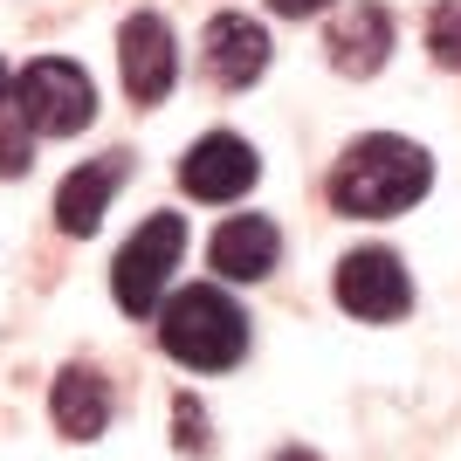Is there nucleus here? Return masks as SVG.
Here are the masks:
<instances>
[{"label":"nucleus","mask_w":461,"mask_h":461,"mask_svg":"<svg viewBox=\"0 0 461 461\" xmlns=\"http://www.w3.org/2000/svg\"><path fill=\"white\" fill-rule=\"evenodd\" d=\"M158 345L193 372H228V366H241V351H249V310L234 303L221 283H193V289H179V296H166V310H158Z\"/></svg>","instance_id":"nucleus-2"},{"label":"nucleus","mask_w":461,"mask_h":461,"mask_svg":"<svg viewBox=\"0 0 461 461\" xmlns=\"http://www.w3.org/2000/svg\"><path fill=\"white\" fill-rule=\"evenodd\" d=\"M179 255H186V221H179V213H152V221H145V228L117 249V262H111L117 303L131 310V317L166 310V283H173Z\"/></svg>","instance_id":"nucleus-4"},{"label":"nucleus","mask_w":461,"mask_h":461,"mask_svg":"<svg viewBox=\"0 0 461 461\" xmlns=\"http://www.w3.org/2000/svg\"><path fill=\"white\" fill-rule=\"evenodd\" d=\"M330 289H338V303H345L351 317H366V324H393V317L413 310V276H406V262L393 249H351L345 262H338V276H330Z\"/></svg>","instance_id":"nucleus-5"},{"label":"nucleus","mask_w":461,"mask_h":461,"mask_svg":"<svg viewBox=\"0 0 461 461\" xmlns=\"http://www.w3.org/2000/svg\"><path fill=\"white\" fill-rule=\"evenodd\" d=\"M330 69H345V77H379L385 56H393V14H385L379 0H358L345 14L330 21Z\"/></svg>","instance_id":"nucleus-10"},{"label":"nucleus","mask_w":461,"mask_h":461,"mask_svg":"<svg viewBox=\"0 0 461 461\" xmlns=\"http://www.w3.org/2000/svg\"><path fill=\"white\" fill-rule=\"evenodd\" d=\"M0 104H14V69L0 62Z\"/></svg>","instance_id":"nucleus-17"},{"label":"nucleus","mask_w":461,"mask_h":461,"mask_svg":"<svg viewBox=\"0 0 461 461\" xmlns=\"http://www.w3.org/2000/svg\"><path fill=\"white\" fill-rule=\"evenodd\" d=\"M49 413H56V434L69 441H96L111 427V379L96 366H62L49 385Z\"/></svg>","instance_id":"nucleus-12"},{"label":"nucleus","mask_w":461,"mask_h":461,"mask_svg":"<svg viewBox=\"0 0 461 461\" xmlns=\"http://www.w3.org/2000/svg\"><path fill=\"white\" fill-rule=\"evenodd\" d=\"M269 7H276V14H289V21H303V14H324L330 0H269Z\"/></svg>","instance_id":"nucleus-16"},{"label":"nucleus","mask_w":461,"mask_h":461,"mask_svg":"<svg viewBox=\"0 0 461 461\" xmlns=\"http://www.w3.org/2000/svg\"><path fill=\"white\" fill-rule=\"evenodd\" d=\"M14 117L35 138H77L96 117V83L83 77V62L69 56H41L14 77Z\"/></svg>","instance_id":"nucleus-3"},{"label":"nucleus","mask_w":461,"mask_h":461,"mask_svg":"<svg viewBox=\"0 0 461 461\" xmlns=\"http://www.w3.org/2000/svg\"><path fill=\"white\" fill-rule=\"evenodd\" d=\"M255 145L249 138H234V131H207V138H193V152L179 158V186L193 193V200H241V193L255 186Z\"/></svg>","instance_id":"nucleus-7"},{"label":"nucleus","mask_w":461,"mask_h":461,"mask_svg":"<svg viewBox=\"0 0 461 461\" xmlns=\"http://www.w3.org/2000/svg\"><path fill=\"white\" fill-rule=\"evenodd\" d=\"M207 262H213L221 283H262V276L283 262V228H276L269 213H234V221L213 228Z\"/></svg>","instance_id":"nucleus-8"},{"label":"nucleus","mask_w":461,"mask_h":461,"mask_svg":"<svg viewBox=\"0 0 461 461\" xmlns=\"http://www.w3.org/2000/svg\"><path fill=\"white\" fill-rule=\"evenodd\" d=\"M173 441L179 447H186V455H207V406H200V400H193V393H179V400H173Z\"/></svg>","instance_id":"nucleus-14"},{"label":"nucleus","mask_w":461,"mask_h":461,"mask_svg":"<svg viewBox=\"0 0 461 461\" xmlns=\"http://www.w3.org/2000/svg\"><path fill=\"white\" fill-rule=\"evenodd\" d=\"M434 186V158L400 131H366L351 138L338 173H330V207L351 213V221H393L413 200H427Z\"/></svg>","instance_id":"nucleus-1"},{"label":"nucleus","mask_w":461,"mask_h":461,"mask_svg":"<svg viewBox=\"0 0 461 461\" xmlns=\"http://www.w3.org/2000/svg\"><path fill=\"white\" fill-rule=\"evenodd\" d=\"M28 166H35V131H28L21 117H7V124H0V179H21Z\"/></svg>","instance_id":"nucleus-15"},{"label":"nucleus","mask_w":461,"mask_h":461,"mask_svg":"<svg viewBox=\"0 0 461 461\" xmlns=\"http://www.w3.org/2000/svg\"><path fill=\"white\" fill-rule=\"evenodd\" d=\"M262 69H269V35H262V21L213 14L207 21V77L221 83V90H249Z\"/></svg>","instance_id":"nucleus-11"},{"label":"nucleus","mask_w":461,"mask_h":461,"mask_svg":"<svg viewBox=\"0 0 461 461\" xmlns=\"http://www.w3.org/2000/svg\"><path fill=\"white\" fill-rule=\"evenodd\" d=\"M427 49L441 69H461V0H434V14H427Z\"/></svg>","instance_id":"nucleus-13"},{"label":"nucleus","mask_w":461,"mask_h":461,"mask_svg":"<svg viewBox=\"0 0 461 461\" xmlns=\"http://www.w3.org/2000/svg\"><path fill=\"white\" fill-rule=\"evenodd\" d=\"M131 179V158L124 152H104V158H90V166H77V173L56 186V228L62 234H96L104 228V213H111V193Z\"/></svg>","instance_id":"nucleus-9"},{"label":"nucleus","mask_w":461,"mask_h":461,"mask_svg":"<svg viewBox=\"0 0 461 461\" xmlns=\"http://www.w3.org/2000/svg\"><path fill=\"white\" fill-rule=\"evenodd\" d=\"M117 69H124L131 104H166V90L179 77V41L166 28V14H131L117 28Z\"/></svg>","instance_id":"nucleus-6"}]
</instances>
